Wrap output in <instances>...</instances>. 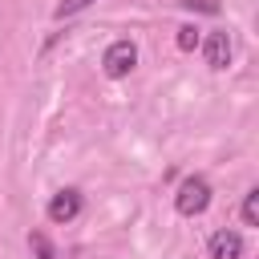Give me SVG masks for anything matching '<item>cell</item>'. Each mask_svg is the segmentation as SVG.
Returning <instances> with one entry per match:
<instances>
[{"instance_id": "obj_1", "label": "cell", "mask_w": 259, "mask_h": 259, "mask_svg": "<svg viewBox=\"0 0 259 259\" xmlns=\"http://www.w3.org/2000/svg\"><path fill=\"white\" fill-rule=\"evenodd\" d=\"M206 206H210V182H206L202 174L182 178V186H178V194H174V210L186 214V219H194V214H202Z\"/></svg>"}, {"instance_id": "obj_2", "label": "cell", "mask_w": 259, "mask_h": 259, "mask_svg": "<svg viewBox=\"0 0 259 259\" xmlns=\"http://www.w3.org/2000/svg\"><path fill=\"white\" fill-rule=\"evenodd\" d=\"M134 65H138V45H134V40H125V36H121V40H113V45L105 49V57H101V73H105V77H113V81H117V77H130V73H134Z\"/></svg>"}, {"instance_id": "obj_3", "label": "cell", "mask_w": 259, "mask_h": 259, "mask_svg": "<svg viewBox=\"0 0 259 259\" xmlns=\"http://www.w3.org/2000/svg\"><path fill=\"white\" fill-rule=\"evenodd\" d=\"M77 214H81V190L77 186H65L49 198V219L53 223H73Z\"/></svg>"}, {"instance_id": "obj_4", "label": "cell", "mask_w": 259, "mask_h": 259, "mask_svg": "<svg viewBox=\"0 0 259 259\" xmlns=\"http://www.w3.org/2000/svg\"><path fill=\"white\" fill-rule=\"evenodd\" d=\"M202 57H206V65H210V69H227V65H231V57H235L231 36H227V32H210V36L202 40Z\"/></svg>"}, {"instance_id": "obj_5", "label": "cell", "mask_w": 259, "mask_h": 259, "mask_svg": "<svg viewBox=\"0 0 259 259\" xmlns=\"http://www.w3.org/2000/svg\"><path fill=\"white\" fill-rule=\"evenodd\" d=\"M243 255V239L235 231H214L210 235V259H239Z\"/></svg>"}, {"instance_id": "obj_6", "label": "cell", "mask_w": 259, "mask_h": 259, "mask_svg": "<svg viewBox=\"0 0 259 259\" xmlns=\"http://www.w3.org/2000/svg\"><path fill=\"white\" fill-rule=\"evenodd\" d=\"M28 251H32V259H61V255H57V247L49 243V235H40V231H32V235H28Z\"/></svg>"}, {"instance_id": "obj_7", "label": "cell", "mask_w": 259, "mask_h": 259, "mask_svg": "<svg viewBox=\"0 0 259 259\" xmlns=\"http://www.w3.org/2000/svg\"><path fill=\"white\" fill-rule=\"evenodd\" d=\"M243 219H247V227H259V186H251L243 194Z\"/></svg>"}, {"instance_id": "obj_8", "label": "cell", "mask_w": 259, "mask_h": 259, "mask_svg": "<svg viewBox=\"0 0 259 259\" xmlns=\"http://www.w3.org/2000/svg\"><path fill=\"white\" fill-rule=\"evenodd\" d=\"M89 4H93V0H61V4L53 8V16H57V20H65V16H77V12H85Z\"/></svg>"}, {"instance_id": "obj_9", "label": "cell", "mask_w": 259, "mask_h": 259, "mask_svg": "<svg viewBox=\"0 0 259 259\" xmlns=\"http://www.w3.org/2000/svg\"><path fill=\"white\" fill-rule=\"evenodd\" d=\"M178 49H182V53H190V49H198V28H194V24H186V28H178Z\"/></svg>"}, {"instance_id": "obj_10", "label": "cell", "mask_w": 259, "mask_h": 259, "mask_svg": "<svg viewBox=\"0 0 259 259\" xmlns=\"http://www.w3.org/2000/svg\"><path fill=\"white\" fill-rule=\"evenodd\" d=\"M186 8H198V12H219V4L214 0H182Z\"/></svg>"}]
</instances>
